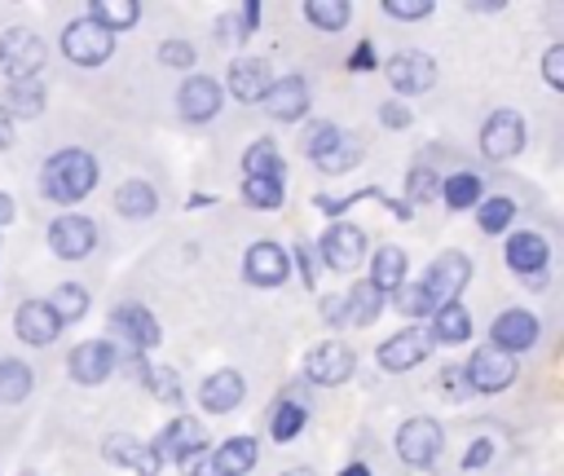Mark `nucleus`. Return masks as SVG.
<instances>
[{
  "label": "nucleus",
  "instance_id": "1",
  "mask_svg": "<svg viewBox=\"0 0 564 476\" xmlns=\"http://www.w3.org/2000/svg\"><path fill=\"white\" fill-rule=\"evenodd\" d=\"M97 185V163L88 150H57L44 163V194L57 203H79Z\"/></svg>",
  "mask_w": 564,
  "mask_h": 476
},
{
  "label": "nucleus",
  "instance_id": "2",
  "mask_svg": "<svg viewBox=\"0 0 564 476\" xmlns=\"http://www.w3.org/2000/svg\"><path fill=\"white\" fill-rule=\"evenodd\" d=\"M44 57H48V48H44V40H40L35 31L13 26V31L0 35V71H4L13 84L35 79L40 66H44Z\"/></svg>",
  "mask_w": 564,
  "mask_h": 476
},
{
  "label": "nucleus",
  "instance_id": "3",
  "mask_svg": "<svg viewBox=\"0 0 564 476\" xmlns=\"http://www.w3.org/2000/svg\"><path fill=\"white\" fill-rule=\"evenodd\" d=\"M62 53L75 62V66H97L115 53V35L106 26H97L93 18H79L62 31Z\"/></svg>",
  "mask_w": 564,
  "mask_h": 476
},
{
  "label": "nucleus",
  "instance_id": "4",
  "mask_svg": "<svg viewBox=\"0 0 564 476\" xmlns=\"http://www.w3.org/2000/svg\"><path fill=\"white\" fill-rule=\"evenodd\" d=\"M467 278H471V260H467L463 251H445V256H436L432 269L423 273V291L432 295L436 309H441V304H458V291L467 286Z\"/></svg>",
  "mask_w": 564,
  "mask_h": 476
},
{
  "label": "nucleus",
  "instance_id": "5",
  "mask_svg": "<svg viewBox=\"0 0 564 476\" xmlns=\"http://www.w3.org/2000/svg\"><path fill=\"white\" fill-rule=\"evenodd\" d=\"M463 375H467L471 392H502L516 379V357L502 353V348H476Z\"/></svg>",
  "mask_w": 564,
  "mask_h": 476
},
{
  "label": "nucleus",
  "instance_id": "6",
  "mask_svg": "<svg viewBox=\"0 0 564 476\" xmlns=\"http://www.w3.org/2000/svg\"><path fill=\"white\" fill-rule=\"evenodd\" d=\"M427 353H432V331L405 326V331H397V335H388V339L379 344V366H383V370H410V366H419Z\"/></svg>",
  "mask_w": 564,
  "mask_h": 476
},
{
  "label": "nucleus",
  "instance_id": "7",
  "mask_svg": "<svg viewBox=\"0 0 564 476\" xmlns=\"http://www.w3.org/2000/svg\"><path fill=\"white\" fill-rule=\"evenodd\" d=\"M352 366H357V357H352V348H344L339 339H326V344H317V348H308V357H304V375H308V383H344L348 375H352Z\"/></svg>",
  "mask_w": 564,
  "mask_h": 476
},
{
  "label": "nucleus",
  "instance_id": "8",
  "mask_svg": "<svg viewBox=\"0 0 564 476\" xmlns=\"http://www.w3.org/2000/svg\"><path fill=\"white\" fill-rule=\"evenodd\" d=\"M397 454L410 467L436 463V454H441V428H436V419H405L401 432H397Z\"/></svg>",
  "mask_w": 564,
  "mask_h": 476
},
{
  "label": "nucleus",
  "instance_id": "9",
  "mask_svg": "<svg viewBox=\"0 0 564 476\" xmlns=\"http://www.w3.org/2000/svg\"><path fill=\"white\" fill-rule=\"evenodd\" d=\"M520 145H524V119L516 110H494L480 128V150L489 159H511L520 154Z\"/></svg>",
  "mask_w": 564,
  "mask_h": 476
},
{
  "label": "nucleus",
  "instance_id": "10",
  "mask_svg": "<svg viewBox=\"0 0 564 476\" xmlns=\"http://www.w3.org/2000/svg\"><path fill=\"white\" fill-rule=\"evenodd\" d=\"M93 242H97V229H93V220L88 216H57L53 225H48V247L62 256V260H84L88 251H93Z\"/></svg>",
  "mask_w": 564,
  "mask_h": 476
},
{
  "label": "nucleus",
  "instance_id": "11",
  "mask_svg": "<svg viewBox=\"0 0 564 476\" xmlns=\"http://www.w3.org/2000/svg\"><path fill=\"white\" fill-rule=\"evenodd\" d=\"M150 450L159 454V463H163V458L185 463V458H194V454L207 450V432H203L198 419H176V423H167V428L159 432V441H154Z\"/></svg>",
  "mask_w": 564,
  "mask_h": 476
},
{
  "label": "nucleus",
  "instance_id": "12",
  "mask_svg": "<svg viewBox=\"0 0 564 476\" xmlns=\"http://www.w3.org/2000/svg\"><path fill=\"white\" fill-rule=\"evenodd\" d=\"M322 256H326L330 269L352 273V269L361 264V256H366V234H361L357 225H330V229L322 234Z\"/></svg>",
  "mask_w": 564,
  "mask_h": 476
},
{
  "label": "nucleus",
  "instance_id": "13",
  "mask_svg": "<svg viewBox=\"0 0 564 476\" xmlns=\"http://www.w3.org/2000/svg\"><path fill=\"white\" fill-rule=\"evenodd\" d=\"M242 273H247V282H256V286H278V282H286V273H291V256H286L278 242H256V247H247V256H242Z\"/></svg>",
  "mask_w": 564,
  "mask_h": 476
},
{
  "label": "nucleus",
  "instance_id": "14",
  "mask_svg": "<svg viewBox=\"0 0 564 476\" xmlns=\"http://www.w3.org/2000/svg\"><path fill=\"white\" fill-rule=\"evenodd\" d=\"M533 339H538V317L529 309H507L489 331V348H502V353L533 348Z\"/></svg>",
  "mask_w": 564,
  "mask_h": 476
},
{
  "label": "nucleus",
  "instance_id": "15",
  "mask_svg": "<svg viewBox=\"0 0 564 476\" xmlns=\"http://www.w3.org/2000/svg\"><path fill=\"white\" fill-rule=\"evenodd\" d=\"M432 79H436V66H432L427 53L405 48V53H397V57L388 62V84H392L397 93H423V88H432Z\"/></svg>",
  "mask_w": 564,
  "mask_h": 476
},
{
  "label": "nucleus",
  "instance_id": "16",
  "mask_svg": "<svg viewBox=\"0 0 564 476\" xmlns=\"http://www.w3.org/2000/svg\"><path fill=\"white\" fill-rule=\"evenodd\" d=\"M260 101H264V110H269L273 119L291 123V119H300V115L308 110V84H304L300 75H282L278 84H269V93H264Z\"/></svg>",
  "mask_w": 564,
  "mask_h": 476
},
{
  "label": "nucleus",
  "instance_id": "17",
  "mask_svg": "<svg viewBox=\"0 0 564 476\" xmlns=\"http://www.w3.org/2000/svg\"><path fill=\"white\" fill-rule=\"evenodd\" d=\"M13 331H18V339L22 344H53L57 339V331H62V322L53 317V309L44 304V300H26L18 313H13Z\"/></svg>",
  "mask_w": 564,
  "mask_h": 476
},
{
  "label": "nucleus",
  "instance_id": "18",
  "mask_svg": "<svg viewBox=\"0 0 564 476\" xmlns=\"http://www.w3.org/2000/svg\"><path fill=\"white\" fill-rule=\"evenodd\" d=\"M101 454H106L110 463H119V467L137 472V476H159V454H154L150 445H141L137 436H128V432H115V436H106Z\"/></svg>",
  "mask_w": 564,
  "mask_h": 476
},
{
  "label": "nucleus",
  "instance_id": "19",
  "mask_svg": "<svg viewBox=\"0 0 564 476\" xmlns=\"http://www.w3.org/2000/svg\"><path fill=\"white\" fill-rule=\"evenodd\" d=\"M115 370V348L106 339H84L70 353V379L75 383H101Z\"/></svg>",
  "mask_w": 564,
  "mask_h": 476
},
{
  "label": "nucleus",
  "instance_id": "20",
  "mask_svg": "<svg viewBox=\"0 0 564 476\" xmlns=\"http://www.w3.org/2000/svg\"><path fill=\"white\" fill-rule=\"evenodd\" d=\"M176 106H181V115H185L189 123H203V119H212V115L220 110V84L207 79V75H194V79H185Z\"/></svg>",
  "mask_w": 564,
  "mask_h": 476
},
{
  "label": "nucleus",
  "instance_id": "21",
  "mask_svg": "<svg viewBox=\"0 0 564 476\" xmlns=\"http://www.w3.org/2000/svg\"><path fill=\"white\" fill-rule=\"evenodd\" d=\"M110 326H115V331H119L137 353L159 344V322H154L141 304H119V309H115V317H110Z\"/></svg>",
  "mask_w": 564,
  "mask_h": 476
},
{
  "label": "nucleus",
  "instance_id": "22",
  "mask_svg": "<svg viewBox=\"0 0 564 476\" xmlns=\"http://www.w3.org/2000/svg\"><path fill=\"white\" fill-rule=\"evenodd\" d=\"M242 392H247V383H242V375H238V370H216V375H207V379H203L198 401H203L212 414H225V410H234V405L242 401Z\"/></svg>",
  "mask_w": 564,
  "mask_h": 476
},
{
  "label": "nucleus",
  "instance_id": "23",
  "mask_svg": "<svg viewBox=\"0 0 564 476\" xmlns=\"http://www.w3.org/2000/svg\"><path fill=\"white\" fill-rule=\"evenodd\" d=\"M229 93H234L238 101H260V97L269 93V62H260V57L234 62V66H229Z\"/></svg>",
  "mask_w": 564,
  "mask_h": 476
},
{
  "label": "nucleus",
  "instance_id": "24",
  "mask_svg": "<svg viewBox=\"0 0 564 476\" xmlns=\"http://www.w3.org/2000/svg\"><path fill=\"white\" fill-rule=\"evenodd\" d=\"M256 454H260L256 436H229V441H225L216 454H207V458H212L216 476H247V472L256 467Z\"/></svg>",
  "mask_w": 564,
  "mask_h": 476
},
{
  "label": "nucleus",
  "instance_id": "25",
  "mask_svg": "<svg viewBox=\"0 0 564 476\" xmlns=\"http://www.w3.org/2000/svg\"><path fill=\"white\" fill-rule=\"evenodd\" d=\"M507 264L516 269V273H542L546 269V242H542V234H511L507 238Z\"/></svg>",
  "mask_w": 564,
  "mask_h": 476
},
{
  "label": "nucleus",
  "instance_id": "26",
  "mask_svg": "<svg viewBox=\"0 0 564 476\" xmlns=\"http://www.w3.org/2000/svg\"><path fill=\"white\" fill-rule=\"evenodd\" d=\"M339 304L348 309V313H344L348 322H357V326H370V322L383 313V291H379V286L366 278V282H352V291H348Z\"/></svg>",
  "mask_w": 564,
  "mask_h": 476
},
{
  "label": "nucleus",
  "instance_id": "27",
  "mask_svg": "<svg viewBox=\"0 0 564 476\" xmlns=\"http://www.w3.org/2000/svg\"><path fill=\"white\" fill-rule=\"evenodd\" d=\"M88 18L115 35V31H128V26L141 18V4H137V0H93Z\"/></svg>",
  "mask_w": 564,
  "mask_h": 476
},
{
  "label": "nucleus",
  "instance_id": "28",
  "mask_svg": "<svg viewBox=\"0 0 564 476\" xmlns=\"http://www.w3.org/2000/svg\"><path fill=\"white\" fill-rule=\"evenodd\" d=\"M115 207H119L128 220H145V216H154V207H159L154 185H145V181H123L119 194H115Z\"/></svg>",
  "mask_w": 564,
  "mask_h": 476
},
{
  "label": "nucleus",
  "instance_id": "29",
  "mask_svg": "<svg viewBox=\"0 0 564 476\" xmlns=\"http://www.w3.org/2000/svg\"><path fill=\"white\" fill-rule=\"evenodd\" d=\"M471 335V313L463 304H441L432 313V339H445V344H463Z\"/></svg>",
  "mask_w": 564,
  "mask_h": 476
},
{
  "label": "nucleus",
  "instance_id": "30",
  "mask_svg": "<svg viewBox=\"0 0 564 476\" xmlns=\"http://www.w3.org/2000/svg\"><path fill=\"white\" fill-rule=\"evenodd\" d=\"M31 366L26 361H18V357H4L0 361V405H18V401H26V392H31Z\"/></svg>",
  "mask_w": 564,
  "mask_h": 476
},
{
  "label": "nucleus",
  "instance_id": "31",
  "mask_svg": "<svg viewBox=\"0 0 564 476\" xmlns=\"http://www.w3.org/2000/svg\"><path fill=\"white\" fill-rule=\"evenodd\" d=\"M370 282L379 286V291H397L401 282H405V251L401 247H379L375 251V273H370Z\"/></svg>",
  "mask_w": 564,
  "mask_h": 476
},
{
  "label": "nucleus",
  "instance_id": "32",
  "mask_svg": "<svg viewBox=\"0 0 564 476\" xmlns=\"http://www.w3.org/2000/svg\"><path fill=\"white\" fill-rule=\"evenodd\" d=\"M242 194H247V203H251V207L273 212V207H282L286 185H282V176H247V181H242Z\"/></svg>",
  "mask_w": 564,
  "mask_h": 476
},
{
  "label": "nucleus",
  "instance_id": "33",
  "mask_svg": "<svg viewBox=\"0 0 564 476\" xmlns=\"http://www.w3.org/2000/svg\"><path fill=\"white\" fill-rule=\"evenodd\" d=\"M348 0H308L304 4V18L317 26V31H344V22H348Z\"/></svg>",
  "mask_w": 564,
  "mask_h": 476
},
{
  "label": "nucleus",
  "instance_id": "34",
  "mask_svg": "<svg viewBox=\"0 0 564 476\" xmlns=\"http://www.w3.org/2000/svg\"><path fill=\"white\" fill-rule=\"evenodd\" d=\"M44 110V88L35 79H22V84H9V97H4V115H40Z\"/></svg>",
  "mask_w": 564,
  "mask_h": 476
},
{
  "label": "nucleus",
  "instance_id": "35",
  "mask_svg": "<svg viewBox=\"0 0 564 476\" xmlns=\"http://www.w3.org/2000/svg\"><path fill=\"white\" fill-rule=\"evenodd\" d=\"M48 309H53V317L57 322H75V317H84L88 313V291L84 286H75V282H66V286H57L53 291V300H44Z\"/></svg>",
  "mask_w": 564,
  "mask_h": 476
},
{
  "label": "nucleus",
  "instance_id": "36",
  "mask_svg": "<svg viewBox=\"0 0 564 476\" xmlns=\"http://www.w3.org/2000/svg\"><path fill=\"white\" fill-rule=\"evenodd\" d=\"M242 172H247V176H282V154H278V145H273V141H256V145L247 150V159H242Z\"/></svg>",
  "mask_w": 564,
  "mask_h": 476
},
{
  "label": "nucleus",
  "instance_id": "37",
  "mask_svg": "<svg viewBox=\"0 0 564 476\" xmlns=\"http://www.w3.org/2000/svg\"><path fill=\"white\" fill-rule=\"evenodd\" d=\"M441 194H445L449 207H476L480 203V181H476V172H454L441 185Z\"/></svg>",
  "mask_w": 564,
  "mask_h": 476
},
{
  "label": "nucleus",
  "instance_id": "38",
  "mask_svg": "<svg viewBox=\"0 0 564 476\" xmlns=\"http://www.w3.org/2000/svg\"><path fill=\"white\" fill-rule=\"evenodd\" d=\"M511 216H516V203H511V198H502V194H494V198H485V203L476 207V220H480V229H485V234L507 229V225H511Z\"/></svg>",
  "mask_w": 564,
  "mask_h": 476
},
{
  "label": "nucleus",
  "instance_id": "39",
  "mask_svg": "<svg viewBox=\"0 0 564 476\" xmlns=\"http://www.w3.org/2000/svg\"><path fill=\"white\" fill-rule=\"evenodd\" d=\"M304 405L300 401H282L278 410H273V419H269V432L278 436V441H291V436H300V428H304Z\"/></svg>",
  "mask_w": 564,
  "mask_h": 476
},
{
  "label": "nucleus",
  "instance_id": "40",
  "mask_svg": "<svg viewBox=\"0 0 564 476\" xmlns=\"http://www.w3.org/2000/svg\"><path fill=\"white\" fill-rule=\"evenodd\" d=\"M392 295H397V309H401L405 317H423V313H436V304H432V295L423 291V282H401Z\"/></svg>",
  "mask_w": 564,
  "mask_h": 476
},
{
  "label": "nucleus",
  "instance_id": "41",
  "mask_svg": "<svg viewBox=\"0 0 564 476\" xmlns=\"http://www.w3.org/2000/svg\"><path fill=\"white\" fill-rule=\"evenodd\" d=\"M141 379L150 383V392H154L159 401H167V405L181 401V383H176V370H172V366H145Z\"/></svg>",
  "mask_w": 564,
  "mask_h": 476
},
{
  "label": "nucleus",
  "instance_id": "42",
  "mask_svg": "<svg viewBox=\"0 0 564 476\" xmlns=\"http://www.w3.org/2000/svg\"><path fill=\"white\" fill-rule=\"evenodd\" d=\"M357 159H361V145H357V141H348V137H339V141H335V145H330V150L317 159V167L335 176V172H348Z\"/></svg>",
  "mask_w": 564,
  "mask_h": 476
},
{
  "label": "nucleus",
  "instance_id": "43",
  "mask_svg": "<svg viewBox=\"0 0 564 476\" xmlns=\"http://www.w3.org/2000/svg\"><path fill=\"white\" fill-rule=\"evenodd\" d=\"M339 137H344V132H339L330 119H317V123H308V132H304V154H308V159H322Z\"/></svg>",
  "mask_w": 564,
  "mask_h": 476
},
{
  "label": "nucleus",
  "instance_id": "44",
  "mask_svg": "<svg viewBox=\"0 0 564 476\" xmlns=\"http://www.w3.org/2000/svg\"><path fill=\"white\" fill-rule=\"evenodd\" d=\"M405 194H410V203H414V207H419V203H432V198L441 194L436 172H432V167H414V172H410V181H405Z\"/></svg>",
  "mask_w": 564,
  "mask_h": 476
},
{
  "label": "nucleus",
  "instance_id": "45",
  "mask_svg": "<svg viewBox=\"0 0 564 476\" xmlns=\"http://www.w3.org/2000/svg\"><path fill=\"white\" fill-rule=\"evenodd\" d=\"M159 62H163V66H176V71H181V66H194V48H189L185 40H163V44H159Z\"/></svg>",
  "mask_w": 564,
  "mask_h": 476
},
{
  "label": "nucleus",
  "instance_id": "46",
  "mask_svg": "<svg viewBox=\"0 0 564 476\" xmlns=\"http://www.w3.org/2000/svg\"><path fill=\"white\" fill-rule=\"evenodd\" d=\"M542 75L551 88H564V44H551L546 57H542Z\"/></svg>",
  "mask_w": 564,
  "mask_h": 476
},
{
  "label": "nucleus",
  "instance_id": "47",
  "mask_svg": "<svg viewBox=\"0 0 564 476\" xmlns=\"http://www.w3.org/2000/svg\"><path fill=\"white\" fill-rule=\"evenodd\" d=\"M383 13H392V18H427L432 0H383Z\"/></svg>",
  "mask_w": 564,
  "mask_h": 476
},
{
  "label": "nucleus",
  "instance_id": "48",
  "mask_svg": "<svg viewBox=\"0 0 564 476\" xmlns=\"http://www.w3.org/2000/svg\"><path fill=\"white\" fill-rule=\"evenodd\" d=\"M441 383H445V397H458V401L471 392V388H467V375H463V370H454V366L441 375Z\"/></svg>",
  "mask_w": 564,
  "mask_h": 476
},
{
  "label": "nucleus",
  "instance_id": "49",
  "mask_svg": "<svg viewBox=\"0 0 564 476\" xmlns=\"http://www.w3.org/2000/svg\"><path fill=\"white\" fill-rule=\"evenodd\" d=\"M348 66H352V71H375V48H370V40L357 44V53L348 57Z\"/></svg>",
  "mask_w": 564,
  "mask_h": 476
},
{
  "label": "nucleus",
  "instance_id": "50",
  "mask_svg": "<svg viewBox=\"0 0 564 476\" xmlns=\"http://www.w3.org/2000/svg\"><path fill=\"white\" fill-rule=\"evenodd\" d=\"M379 119H383L388 128H405V123H410V110H405V106H397V101H388V106L379 110Z\"/></svg>",
  "mask_w": 564,
  "mask_h": 476
},
{
  "label": "nucleus",
  "instance_id": "51",
  "mask_svg": "<svg viewBox=\"0 0 564 476\" xmlns=\"http://www.w3.org/2000/svg\"><path fill=\"white\" fill-rule=\"evenodd\" d=\"M489 458H494V441H476V445L467 450V458H463V463H467V467H485Z\"/></svg>",
  "mask_w": 564,
  "mask_h": 476
},
{
  "label": "nucleus",
  "instance_id": "52",
  "mask_svg": "<svg viewBox=\"0 0 564 476\" xmlns=\"http://www.w3.org/2000/svg\"><path fill=\"white\" fill-rule=\"evenodd\" d=\"M238 22H242V31L251 35V31H256V22H260V4H256V0H247V4L238 9Z\"/></svg>",
  "mask_w": 564,
  "mask_h": 476
},
{
  "label": "nucleus",
  "instance_id": "53",
  "mask_svg": "<svg viewBox=\"0 0 564 476\" xmlns=\"http://www.w3.org/2000/svg\"><path fill=\"white\" fill-rule=\"evenodd\" d=\"M220 35H225V40H242L247 31H242V22H238V18H225V22H220Z\"/></svg>",
  "mask_w": 564,
  "mask_h": 476
},
{
  "label": "nucleus",
  "instance_id": "54",
  "mask_svg": "<svg viewBox=\"0 0 564 476\" xmlns=\"http://www.w3.org/2000/svg\"><path fill=\"white\" fill-rule=\"evenodd\" d=\"M300 264H304V278L317 282V269H313V251H308V247H300Z\"/></svg>",
  "mask_w": 564,
  "mask_h": 476
},
{
  "label": "nucleus",
  "instance_id": "55",
  "mask_svg": "<svg viewBox=\"0 0 564 476\" xmlns=\"http://www.w3.org/2000/svg\"><path fill=\"white\" fill-rule=\"evenodd\" d=\"M13 141V119L4 115V106H0V145H9Z\"/></svg>",
  "mask_w": 564,
  "mask_h": 476
},
{
  "label": "nucleus",
  "instance_id": "56",
  "mask_svg": "<svg viewBox=\"0 0 564 476\" xmlns=\"http://www.w3.org/2000/svg\"><path fill=\"white\" fill-rule=\"evenodd\" d=\"M189 472H194V476H216V467H212V458H207V454H203V458H198Z\"/></svg>",
  "mask_w": 564,
  "mask_h": 476
},
{
  "label": "nucleus",
  "instance_id": "57",
  "mask_svg": "<svg viewBox=\"0 0 564 476\" xmlns=\"http://www.w3.org/2000/svg\"><path fill=\"white\" fill-rule=\"evenodd\" d=\"M9 216H13V198H9V194H0V225H4Z\"/></svg>",
  "mask_w": 564,
  "mask_h": 476
},
{
  "label": "nucleus",
  "instance_id": "58",
  "mask_svg": "<svg viewBox=\"0 0 564 476\" xmlns=\"http://www.w3.org/2000/svg\"><path fill=\"white\" fill-rule=\"evenodd\" d=\"M339 476H370V472H366V467H361V463H352V467H344V472H339Z\"/></svg>",
  "mask_w": 564,
  "mask_h": 476
},
{
  "label": "nucleus",
  "instance_id": "59",
  "mask_svg": "<svg viewBox=\"0 0 564 476\" xmlns=\"http://www.w3.org/2000/svg\"><path fill=\"white\" fill-rule=\"evenodd\" d=\"M282 476H313L308 467H291V472H282Z\"/></svg>",
  "mask_w": 564,
  "mask_h": 476
}]
</instances>
